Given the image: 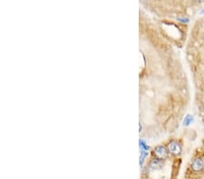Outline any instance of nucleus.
Returning a JSON list of instances; mask_svg holds the SVG:
<instances>
[{"label":"nucleus","instance_id":"obj_1","mask_svg":"<svg viewBox=\"0 0 204 179\" xmlns=\"http://www.w3.org/2000/svg\"><path fill=\"white\" fill-rule=\"evenodd\" d=\"M203 168V161L200 158H196L194 159L192 163H191V169L194 171H200L201 169Z\"/></svg>","mask_w":204,"mask_h":179},{"label":"nucleus","instance_id":"obj_2","mask_svg":"<svg viewBox=\"0 0 204 179\" xmlns=\"http://www.w3.org/2000/svg\"><path fill=\"white\" fill-rule=\"evenodd\" d=\"M168 149H169V151L172 154H179L181 151V148L180 145L177 142H175V141H172V142L169 144Z\"/></svg>","mask_w":204,"mask_h":179},{"label":"nucleus","instance_id":"obj_3","mask_svg":"<svg viewBox=\"0 0 204 179\" xmlns=\"http://www.w3.org/2000/svg\"><path fill=\"white\" fill-rule=\"evenodd\" d=\"M155 153L156 155L158 156L159 157L162 158V157H165L166 155H167V152H166V149L164 147L162 146H159V147H157L155 148Z\"/></svg>","mask_w":204,"mask_h":179},{"label":"nucleus","instance_id":"obj_4","mask_svg":"<svg viewBox=\"0 0 204 179\" xmlns=\"http://www.w3.org/2000/svg\"><path fill=\"white\" fill-rule=\"evenodd\" d=\"M151 165H152V166L153 168H159V167L162 166V162L161 159L155 158V159H153L152 161V164H151Z\"/></svg>","mask_w":204,"mask_h":179},{"label":"nucleus","instance_id":"obj_5","mask_svg":"<svg viewBox=\"0 0 204 179\" xmlns=\"http://www.w3.org/2000/svg\"><path fill=\"white\" fill-rule=\"evenodd\" d=\"M192 121H193V117L191 115H187L183 120V124L185 126H189L191 123H192Z\"/></svg>","mask_w":204,"mask_h":179},{"label":"nucleus","instance_id":"obj_6","mask_svg":"<svg viewBox=\"0 0 204 179\" xmlns=\"http://www.w3.org/2000/svg\"><path fill=\"white\" fill-rule=\"evenodd\" d=\"M147 151H145V150H142V152H141V156H140V165L142 166L143 163V160L145 158V157L147 156Z\"/></svg>","mask_w":204,"mask_h":179},{"label":"nucleus","instance_id":"obj_7","mask_svg":"<svg viewBox=\"0 0 204 179\" xmlns=\"http://www.w3.org/2000/svg\"><path fill=\"white\" fill-rule=\"evenodd\" d=\"M139 143H140V147H141L142 150H145V151L149 150V147L146 145V143L144 142L143 140H140V142H139Z\"/></svg>","mask_w":204,"mask_h":179},{"label":"nucleus","instance_id":"obj_8","mask_svg":"<svg viewBox=\"0 0 204 179\" xmlns=\"http://www.w3.org/2000/svg\"><path fill=\"white\" fill-rule=\"evenodd\" d=\"M178 20L181 21V22H183V23H188L189 22L188 18H185V17H178Z\"/></svg>","mask_w":204,"mask_h":179}]
</instances>
